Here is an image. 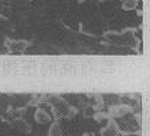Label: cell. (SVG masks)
<instances>
[{"instance_id": "1", "label": "cell", "mask_w": 150, "mask_h": 136, "mask_svg": "<svg viewBox=\"0 0 150 136\" xmlns=\"http://www.w3.org/2000/svg\"><path fill=\"white\" fill-rule=\"evenodd\" d=\"M11 127L15 128L16 131H21V132H25V133H30L32 132V128L29 123H26V120H23L22 117H16L14 120L11 121Z\"/></svg>"}, {"instance_id": "7", "label": "cell", "mask_w": 150, "mask_h": 136, "mask_svg": "<svg viewBox=\"0 0 150 136\" xmlns=\"http://www.w3.org/2000/svg\"><path fill=\"white\" fill-rule=\"evenodd\" d=\"M0 118H1V117H0Z\"/></svg>"}, {"instance_id": "5", "label": "cell", "mask_w": 150, "mask_h": 136, "mask_svg": "<svg viewBox=\"0 0 150 136\" xmlns=\"http://www.w3.org/2000/svg\"><path fill=\"white\" fill-rule=\"evenodd\" d=\"M126 110H127L126 108H115V109H112V114L113 116H122V114L126 113Z\"/></svg>"}, {"instance_id": "3", "label": "cell", "mask_w": 150, "mask_h": 136, "mask_svg": "<svg viewBox=\"0 0 150 136\" xmlns=\"http://www.w3.org/2000/svg\"><path fill=\"white\" fill-rule=\"evenodd\" d=\"M48 135L49 136H62V127L59 124V120H55L49 127V131H48Z\"/></svg>"}, {"instance_id": "2", "label": "cell", "mask_w": 150, "mask_h": 136, "mask_svg": "<svg viewBox=\"0 0 150 136\" xmlns=\"http://www.w3.org/2000/svg\"><path fill=\"white\" fill-rule=\"evenodd\" d=\"M34 120L38 124H47V123L51 121V116L45 110H42V109H37L36 113H34Z\"/></svg>"}, {"instance_id": "4", "label": "cell", "mask_w": 150, "mask_h": 136, "mask_svg": "<svg viewBox=\"0 0 150 136\" xmlns=\"http://www.w3.org/2000/svg\"><path fill=\"white\" fill-rule=\"evenodd\" d=\"M76 114H78V109L72 105H67V114H66V117H67V118H72V117H75Z\"/></svg>"}, {"instance_id": "6", "label": "cell", "mask_w": 150, "mask_h": 136, "mask_svg": "<svg viewBox=\"0 0 150 136\" xmlns=\"http://www.w3.org/2000/svg\"><path fill=\"white\" fill-rule=\"evenodd\" d=\"M103 136H113V133H112V131L109 128H107L103 131Z\"/></svg>"}]
</instances>
